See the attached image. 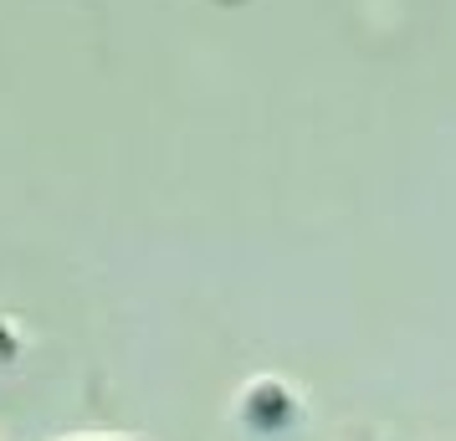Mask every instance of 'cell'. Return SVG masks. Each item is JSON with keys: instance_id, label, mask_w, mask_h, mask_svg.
I'll use <instances>...</instances> for the list:
<instances>
[]
</instances>
